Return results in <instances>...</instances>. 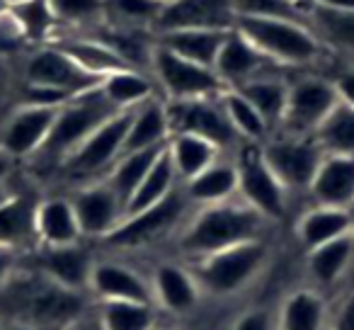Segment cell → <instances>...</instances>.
<instances>
[{"label":"cell","instance_id":"7a4b0ae2","mask_svg":"<svg viewBox=\"0 0 354 330\" xmlns=\"http://www.w3.org/2000/svg\"><path fill=\"white\" fill-rule=\"evenodd\" d=\"M267 228L270 221L241 197L209 207H194L189 219L177 231V250L187 260H197L238 243L265 238Z\"/></svg>","mask_w":354,"mask_h":330},{"label":"cell","instance_id":"11a10c76","mask_svg":"<svg viewBox=\"0 0 354 330\" xmlns=\"http://www.w3.org/2000/svg\"><path fill=\"white\" fill-rule=\"evenodd\" d=\"M162 3H165V6H167V3H172V0H162Z\"/></svg>","mask_w":354,"mask_h":330},{"label":"cell","instance_id":"836d02e7","mask_svg":"<svg viewBox=\"0 0 354 330\" xmlns=\"http://www.w3.org/2000/svg\"><path fill=\"white\" fill-rule=\"evenodd\" d=\"M100 90L117 109H133L151 98H160L153 75L141 68H122L104 75Z\"/></svg>","mask_w":354,"mask_h":330},{"label":"cell","instance_id":"9f6ffc18","mask_svg":"<svg viewBox=\"0 0 354 330\" xmlns=\"http://www.w3.org/2000/svg\"><path fill=\"white\" fill-rule=\"evenodd\" d=\"M352 233H354V226H352Z\"/></svg>","mask_w":354,"mask_h":330},{"label":"cell","instance_id":"3957f363","mask_svg":"<svg viewBox=\"0 0 354 330\" xmlns=\"http://www.w3.org/2000/svg\"><path fill=\"white\" fill-rule=\"evenodd\" d=\"M236 30L284 71H315L330 56L304 20L241 15L236 20Z\"/></svg>","mask_w":354,"mask_h":330},{"label":"cell","instance_id":"603a6c76","mask_svg":"<svg viewBox=\"0 0 354 330\" xmlns=\"http://www.w3.org/2000/svg\"><path fill=\"white\" fill-rule=\"evenodd\" d=\"M185 197L192 207H209V204H221L238 197V168L236 161L221 156L214 161L209 168H204L192 180L180 185Z\"/></svg>","mask_w":354,"mask_h":330},{"label":"cell","instance_id":"f35d334b","mask_svg":"<svg viewBox=\"0 0 354 330\" xmlns=\"http://www.w3.org/2000/svg\"><path fill=\"white\" fill-rule=\"evenodd\" d=\"M102 330H153V304L136 301H97L95 311Z\"/></svg>","mask_w":354,"mask_h":330},{"label":"cell","instance_id":"ba28073f","mask_svg":"<svg viewBox=\"0 0 354 330\" xmlns=\"http://www.w3.org/2000/svg\"><path fill=\"white\" fill-rule=\"evenodd\" d=\"M148 73L156 80L158 95L162 100H199L216 98L226 90L214 68L199 66L183 56L162 49L153 42L148 56Z\"/></svg>","mask_w":354,"mask_h":330},{"label":"cell","instance_id":"816d5d0a","mask_svg":"<svg viewBox=\"0 0 354 330\" xmlns=\"http://www.w3.org/2000/svg\"><path fill=\"white\" fill-rule=\"evenodd\" d=\"M0 330H37V328H32V325H27V323H12V320H3Z\"/></svg>","mask_w":354,"mask_h":330},{"label":"cell","instance_id":"2e32d148","mask_svg":"<svg viewBox=\"0 0 354 330\" xmlns=\"http://www.w3.org/2000/svg\"><path fill=\"white\" fill-rule=\"evenodd\" d=\"M93 265H95L93 253L83 243H73V246H61V248H32V255L27 260V267L49 277L56 284L68 286V289L75 291H88Z\"/></svg>","mask_w":354,"mask_h":330},{"label":"cell","instance_id":"d6a6232c","mask_svg":"<svg viewBox=\"0 0 354 330\" xmlns=\"http://www.w3.org/2000/svg\"><path fill=\"white\" fill-rule=\"evenodd\" d=\"M354 260V233L339 236L335 241L306 253L308 275L315 286H333L344 277Z\"/></svg>","mask_w":354,"mask_h":330},{"label":"cell","instance_id":"e575fe53","mask_svg":"<svg viewBox=\"0 0 354 330\" xmlns=\"http://www.w3.org/2000/svg\"><path fill=\"white\" fill-rule=\"evenodd\" d=\"M177 187H180V180H177L175 168H172L170 158H167V151H162L160 156H158V161L153 163V168L146 173V178L141 180V185H138L131 197H129L127 214H124V217L143 212V209L162 202V199L170 192H175Z\"/></svg>","mask_w":354,"mask_h":330},{"label":"cell","instance_id":"8d00e7d4","mask_svg":"<svg viewBox=\"0 0 354 330\" xmlns=\"http://www.w3.org/2000/svg\"><path fill=\"white\" fill-rule=\"evenodd\" d=\"M165 146H167V143H165ZM165 146L148 148V151L122 153V156L117 158V163L109 168V173L104 175V180L112 185L114 192L122 197L124 209H127V202H129V197L133 194V190L141 185V180L146 178V173L153 168V163L158 161V156L165 151Z\"/></svg>","mask_w":354,"mask_h":330},{"label":"cell","instance_id":"484cf974","mask_svg":"<svg viewBox=\"0 0 354 330\" xmlns=\"http://www.w3.org/2000/svg\"><path fill=\"white\" fill-rule=\"evenodd\" d=\"M39 199L32 194H8L0 202V246L25 253L37 248L35 214Z\"/></svg>","mask_w":354,"mask_h":330},{"label":"cell","instance_id":"9a60e30c","mask_svg":"<svg viewBox=\"0 0 354 330\" xmlns=\"http://www.w3.org/2000/svg\"><path fill=\"white\" fill-rule=\"evenodd\" d=\"M238 20L233 0H172L162 8L153 32L233 30Z\"/></svg>","mask_w":354,"mask_h":330},{"label":"cell","instance_id":"7dc6e473","mask_svg":"<svg viewBox=\"0 0 354 330\" xmlns=\"http://www.w3.org/2000/svg\"><path fill=\"white\" fill-rule=\"evenodd\" d=\"M22 255H25V253L15 250V248L0 246V286L6 284L17 272V267L22 265Z\"/></svg>","mask_w":354,"mask_h":330},{"label":"cell","instance_id":"db71d44e","mask_svg":"<svg viewBox=\"0 0 354 330\" xmlns=\"http://www.w3.org/2000/svg\"><path fill=\"white\" fill-rule=\"evenodd\" d=\"M8 8H10V0H0V17L6 15V12H8Z\"/></svg>","mask_w":354,"mask_h":330},{"label":"cell","instance_id":"ac0fdd59","mask_svg":"<svg viewBox=\"0 0 354 330\" xmlns=\"http://www.w3.org/2000/svg\"><path fill=\"white\" fill-rule=\"evenodd\" d=\"M88 294H93L97 301H136V304L156 306L151 279L117 260H95Z\"/></svg>","mask_w":354,"mask_h":330},{"label":"cell","instance_id":"4316f807","mask_svg":"<svg viewBox=\"0 0 354 330\" xmlns=\"http://www.w3.org/2000/svg\"><path fill=\"white\" fill-rule=\"evenodd\" d=\"M167 138H170V124H167L165 100L151 98L148 102L133 107L122 153L160 148L167 143Z\"/></svg>","mask_w":354,"mask_h":330},{"label":"cell","instance_id":"f907efd6","mask_svg":"<svg viewBox=\"0 0 354 330\" xmlns=\"http://www.w3.org/2000/svg\"><path fill=\"white\" fill-rule=\"evenodd\" d=\"M66 330H102V328H100V323H97V318H95V315L85 313L83 318L75 320V323L68 325Z\"/></svg>","mask_w":354,"mask_h":330},{"label":"cell","instance_id":"44dd1931","mask_svg":"<svg viewBox=\"0 0 354 330\" xmlns=\"http://www.w3.org/2000/svg\"><path fill=\"white\" fill-rule=\"evenodd\" d=\"M306 194L313 204L354 209V158L323 156Z\"/></svg>","mask_w":354,"mask_h":330},{"label":"cell","instance_id":"ffe728a7","mask_svg":"<svg viewBox=\"0 0 354 330\" xmlns=\"http://www.w3.org/2000/svg\"><path fill=\"white\" fill-rule=\"evenodd\" d=\"M151 291L153 301L158 306L175 315H187L197 309L199 299H202V289H199L197 279H194L192 270L180 262H160L156 265L151 275Z\"/></svg>","mask_w":354,"mask_h":330},{"label":"cell","instance_id":"c3c4849f","mask_svg":"<svg viewBox=\"0 0 354 330\" xmlns=\"http://www.w3.org/2000/svg\"><path fill=\"white\" fill-rule=\"evenodd\" d=\"M15 165H17V161L10 156V153H6L3 148H0V187L3 185H8V180H10V175H12V170H15Z\"/></svg>","mask_w":354,"mask_h":330},{"label":"cell","instance_id":"7402d4cb","mask_svg":"<svg viewBox=\"0 0 354 330\" xmlns=\"http://www.w3.org/2000/svg\"><path fill=\"white\" fill-rule=\"evenodd\" d=\"M35 236L37 248H61L83 243V233H80L71 197H44L37 202Z\"/></svg>","mask_w":354,"mask_h":330},{"label":"cell","instance_id":"4dcf8cb0","mask_svg":"<svg viewBox=\"0 0 354 330\" xmlns=\"http://www.w3.org/2000/svg\"><path fill=\"white\" fill-rule=\"evenodd\" d=\"M54 46H59L66 56L75 61L83 71H88L90 75L102 80L104 75L114 73L122 68H133L129 66L112 46H107L97 37H64V39L51 42Z\"/></svg>","mask_w":354,"mask_h":330},{"label":"cell","instance_id":"4fadbf2b","mask_svg":"<svg viewBox=\"0 0 354 330\" xmlns=\"http://www.w3.org/2000/svg\"><path fill=\"white\" fill-rule=\"evenodd\" d=\"M71 204H73L83 238H95V241L107 238L122 223L124 214H127L122 197L114 192L112 185L104 178L80 185L71 194Z\"/></svg>","mask_w":354,"mask_h":330},{"label":"cell","instance_id":"ab89813d","mask_svg":"<svg viewBox=\"0 0 354 330\" xmlns=\"http://www.w3.org/2000/svg\"><path fill=\"white\" fill-rule=\"evenodd\" d=\"M56 25L100 27L107 22V0H46Z\"/></svg>","mask_w":354,"mask_h":330},{"label":"cell","instance_id":"b9f144b4","mask_svg":"<svg viewBox=\"0 0 354 330\" xmlns=\"http://www.w3.org/2000/svg\"><path fill=\"white\" fill-rule=\"evenodd\" d=\"M238 17H284V20H304L308 8H296L286 0H233Z\"/></svg>","mask_w":354,"mask_h":330},{"label":"cell","instance_id":"9c48e42d","mask_svg":"<svg viewBox=\"0 0 354 330\" xmlns=\"http://www.w3.org/2000/svg\"><path fill=\"white\" fill-rule=\"evenodd\" d=\"M233 161L238 168V197L260 212L270 223L281 221L289 209V192L265 163L260 146L241 143Z\"/></svg>","mask_w":354,"mask_h":330},{"label":"cell","instance_id":"7bdbcfd3","mask_svg":"<svg viewBox=\"0 0 354 330\" xmlns=\"http://www.w3.org/2000/svg\"><path fill=\"white\" fill-rule=\"evenodd\" d=\"M112 8L129 22H143L153 30L165 3L162 0H112Z\"/></svg>","mask_w":354,"mask_h":330},{"label":"cell","instance_id":"8fae6325","mask_svg":"<svg viewBox=\"0 0 354 330\" xmlns=\"http://www.w3.org/2000/svg\"><path fill=\"white\" fill-rule=\"evenodd\" d=\"M133 109H122L114 117H109L102 127H97L64 163L61 168L68 173L71 178L80 180H100L109 173L117 158L124 151V138H127V129L131 122Z\"/></svg>","mask_w":354,"mask_h":330},{"label":"cell","instance_id":"d590c367","mask_svg":"<svg viewBox=\"0 0 354 330\" xmlns=\"http://www.w3.org/2000/svg\"><path fill=\"white\" fill-rule=\"evenodd\" d=\"M218 100H221V107L226 112L228 122H231L233 131L238 134V138L243 143H257L260 146V143H265L272 136L270 124L262 119V114L238 90L226 88L218 95Z\"/></svg>","mask_w":354,"mask_h":330},{"label":"cell","instance_id":"f5cc1de1","mask_svg":"<svg viewBox=\"0 0 354 330\" xmlns=\"http://www.w3.org/2000/svg\"><path fill=\"white\" fill-rule=\"evenodd\" d=\"M286 3H291V6H296V8H308L310 6V0H286Z\"/></svg>","mask_w":354,"mask_h":330},{"label":"cell","instance_id":"30bf717a","mask_svg":"<svg viewBox=\"0 0 354 330\" xmlns=\"http://www.w3.org/2000/svg\"><path fill=\"white\" fill-rule=\"evenodd\" d=\"M260 151L270 170L289 194L308 192L315 170L325 156L313 136H291L279 131L260 143Z\"/></svg>","mask_w":354,"mask_h":330},{"label":"cell","instance_id":"f546056e","mask_svg":"<svg viewBox=\"0 0 354 330\" xmlns=\"http://www.w3.org/2000/svg\"><path fill=\"white\" fill-rule=\"evenodd\" d=\"M165 151L172 163V168H175L180 185L192 180L194 175H199L204 168H209L221 156H226L216 143L207 141L202 136H194V134H172L167 138Z\"/></svg>","mask_w":354,"mask_h":330},{"label":"cell","instance_id":"cb8c5ba5","mask_svg":"<svg viewBox=\"0 0 354 330\" xmlns=\"http://www.w3.org/2000/svg\"><path fill=\"white\" fill-rule=\"evenodd\" d=\"M352 226H354V209L313 204L296 221V238L304 246V250L308 253L313 248L335 241V238L352 233Z\"/></svg>","mask_w":354,"mask_h":330},{"label":"cell","instance_id":"5b68a950","mask_svg":"<svg viewBox=\"0 0 354 330\" xmlns=\"http://www.w3.org/2000/svg\"><path fill=\"white\" fill-rule=\"evenodd\" d=\"M117 112H122V109H117L104 98L100 85L88 90V93L75 95L64 107H59L54 127H51L44 146L39 148V153H37L35 158L59 163L61 165L95 129L102 127V124L107 122L109 117H114Z\"/></svg>","mask_w":354,"mask_h":330},{"label":"cell","instance_id":"8992f818","mask_svg":"<svg viewBox=\"0 0 354 330\" xmlns=\"http://www.w3.org/2000/svg\"><path fill=\"white\" fill-rule=\"evenodd\" d=\"M189 214H192V204L185 197L183 187H177L162 202L124 217L122 223L107 238H102V243L109 248H117V250L146 248L160 238L170 236V233L180 231L183 223L189 219Z\"/></svg>","mask_w":354,"mask_h":330},{"label":"cell","instance_id":"d4e9b609","mask_svg":"<svg viewBox=\"0 0 354 330\" xmlns=\"http://www.w3.org/2000/svg\"><path fill=\"white\" fill-rule=\"evenodd\" d=\"M306 22L330 56H339L354 64V10H328L308 6Z\"/></svg>","mask_w":354,"mask_h":330},{"label":"cell","instance_id":"277c9868","mask_svg":"<svg viewBox=\"0 0 354 330\" xmlns=\"http://www.w3.org/2000/svg\"><path fill=\"white\" fill-rule=\"evenodd\" d=\"M270 262V243L267 238L238 243L223 250L209 253L197 260H187L202 294L212 296H233L250 286Z\"/></svg>","mask_w":354,"mask_h":330},{"label":"cell","instance_id":"d6986e66","mask_svg":"<svg viewBox=\"0 0 354 330\" xmlns=\"http://www.w3.org/2000/svg\"><path fill=\"white\" fill-rule=\"evenodd\" d=\"M214 71H216V75L221 78V83L226 88H241V85H245L248 80L257 78V75H265L270 71H284V68L272 64L257 46H252L233 27L228 32L226 42H223L221 51H218Z\"/></svg>","mask_w":354,"mask_h":330},{"label":"cell","instance_id":"52a82bcc","mask_svg":"<svg viewBox=\"0 0 354 330\" xmlns=\"http://www.w3.org/2000/svg\"><path fill=\"white\" fill-rule=\"evenodd\" d=\"M337 102L339 95L330 75L304 71L289 80L284 117L277 131L291 136H313Z\"/></svg>","mask_w":354,"mask_h":330},{"label":"cell","instance_id":"ee69618b","mask_svg":"<svg viewBox=\"0 0 354 330\" xmlns=\"http://www.w3.org/2000/svg\"><path fill=\"white\" fill-rule=\"evenodd\" d=\"M231 330H277V320L272 318L270 311L265 309H252L238 315Z\"/></svg>","mask_w":354,"mask_h":330},{"label":"cell","instance_id":"74e56055","mask_svg":"<svg viewBox=\"0 0 354 330\" xmlns=\"http://www.w3.org/2000/svg\"><path fill=\"white\" fill-rule=\"evenodd\" d=\"M325 156H352L354 158V107L339 100L333 112L313 134Z\"/></svg>","mask_w":354,"mask_h":330},{"label":"cell","instance_id":"5bb4252c","mask_svg":"<svg viewBox=\"0 0 354 330\" xmlns=\"http://www.w3.org/2000/svg\"><path fill=\"white\" fill-rule=\"evenodd\" d=\"M25 83L30 85H46V88L64 90L68 95H80L97 88L100 78L90 75L75 64L71 56H66L59 46L46 44L37 49L27 59L25 66Z\"/></svg>","mask_w":354,"mask_h":330},{"label":"cell","instance_id":"bcb514c9","mask_svg":"<svg viewBox=\"0 0 354 330\" xmlns=\"http://www.w3.org/2000/svg\"><path fill=\"white\" fill-rule=\"evenodd\" d=\"M330 78H333L335 88H337L339 100L354 107V64H347L344 68H339L335 75H330Z\"/></svg>","mask_w":354,"mask_h":330},{"label":"cell","instance_id":"1f68e13d","mask_svg":"<svg viewBox=\"0 0 354 330\" xmlns=\"http://www.w3.org/2000/svg\"><path fill=\"white\" fill-rule=\"evenodd\" d=\"M328 304L315 289H296L281 301L277 330H328Z\"/></svg>","mask_w":354,"mask_h":330},{"label":"cell","instance_id":"60d3db41","mask_svg":"<svg viewBox=\"0 0 354 330\" xmlns=\"http://www.w3.org/2000/svg\"><path fill=\"white\" fill-rule=\"evenodd\" d=\"M10 15L17 22L22 37L27 39H46L56 27V20L46 0H10Z\"/></svg>","mask_w":354,"mask_h":330},{"label":"cell","instance_id":"6da1fadb","mask_svg":"<svg viewBox=\"0 0 354 330\" xmlns=\"http://www.w3.org/2000/svg\"><path fill=\"white\" fill-rule=\"evenodd\" d=\"M88 313V291L51 282L27 265L0 286V320L27 323L37 330H66Z\"/></svg>","mask_w":354,"mask_h":330},{"label":"cell","instance_id":"e0dca14e","mask_svg":"<svg viewBox=\"0 0 354 330\" xmlns=\"http://www.w3.org/2000/svg\"><path fill=\"white\" fill-rule=\"evenodd\" d=\"M59 107H35V104H20L6 122L0 134V148L10 153L15 161L35 158L44 146Z\"/></svg>","mask_w":354,"mask_h":330},{"label":"cell","instance_id":"681fc988","mask_svg":"<svg viewBox=\"0 0 354 330\" xmlns=\"http://www.w3.org/2000/svg\"><path fill=\"white\" fill-rule=\"evenodd\" d=\"M310 6L328 8V10H354V0H310Z\"/></svg>","mask_w":354,"mask_h":330},{"label":"cell","instance_id":"6f0895ef","mask_svg":"<svg viewBox=\"0 0 354 330\" xmlns=\"http://www.w3.org/2000/svg\"><path fill=\"white\" fill-rule=\"evenodd\" d=\"M0 325H3V320H0Z\"/></svg>","mask_w":354,"mask_h":330},{"label":"cell","instance_id":"f6af8a7d","mask_svg":"<svg viewBox=\"0 0 354 330\" xmlns=\"http://www.w3.org/2000/svg\"><path fill=\"white\" fill-rule=\"evenodd\" d=\"M328 330H354V286L339 301L337 311L330 315Z\"/></svg>","mask_w":354,"mask_h":330},{"label":"cell","instance_id":"f1b7e54d","mask_svg":"<svg viewBox=\"0 0 354 330\" xmlns=\"http://www.w3.org/2000/svg\"><path fill=\"white\" fill-rule=\"evenodd\" d=\"M284 73L286 71H270V73L248 80L241 88H233L262 114V119L270 124L272 134L279 129L281 117H284V107H286V95H289L291 78H286Z\"/></svg>","mask_w":354,"mask_h":330},{"label":"cell","instance_id":"7c38bea8","mask_svg":"<svg viewBox=\"0 0 354 330\" xmlns=\"http://www.w3.org/2000/svg\"><path fill=\"white\" fill-rule=\"evenodd\" d=\"M165 112L170 136L172 134H194V136L216 143L223 153L238 151V146L243 143L233 131L218 95L199 100H165Z\"/></svg>","mask_w":354,"mask_h":330},{"label":"cell","instance_id":"83f0119b","mask_svg":"<svg viewBox=\"0 0 354 330\" xmlns=\"http://www.w3.org/2000/svg\"><path fill=\"white\" fill-rule=\"evenodd\" d=\"M231 30H170V32H158L156 44L162 49L172 51V54L183 56L187 61H194L199 66L214 68L216 56L221 51L223 42H226Z\"/></svg>","mask_w":354,"mask_h":330}]
</instances>
